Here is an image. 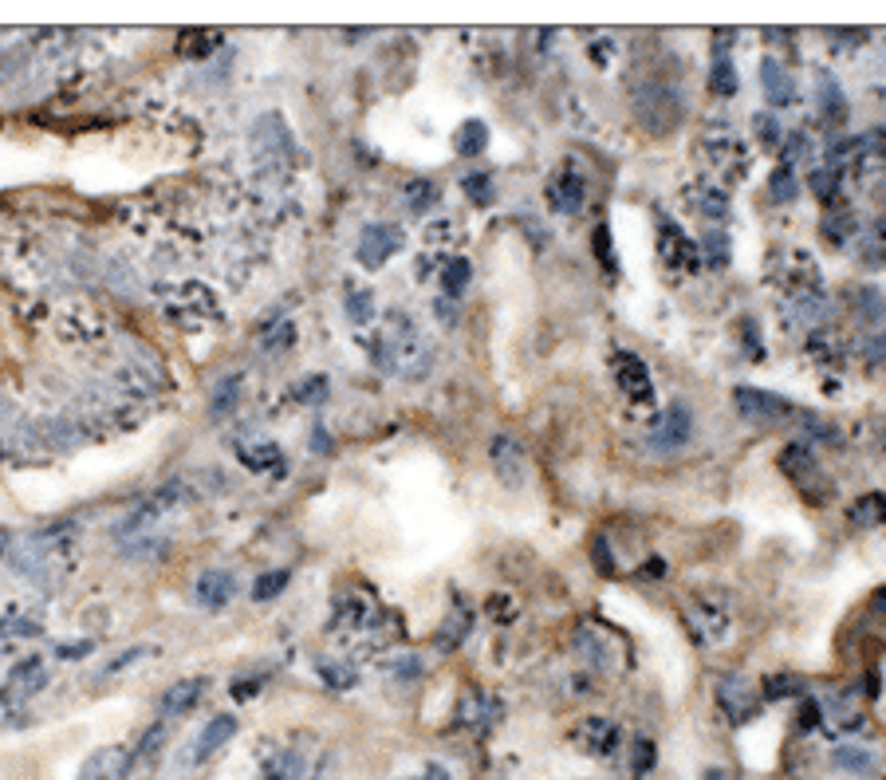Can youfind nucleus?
<instances>
[{
	"mask_svg": "<svg viewBox=\"0 0 886 780\" xmlns=\"http://www.w3.org/2000/svg\"><path fill=\"white\" fill-rule=\"evenodd\" d=\"M406 205H410L414 213L434 209V205H438V186H434V182H426V178H414V182L406 186Z\"/></svg>",
	"mask_w": 886,
	"mask_h": 780,
	"instance_id": "nucleus-25",
	"label": "nucleus"
},
{
	"mask_svg": "<svg viewBox=\"0 0 886 780\" xmlns=\"http://www.w3.org/2000/svg\"><path fill=\"white\" fill-rule=\"evenodd\" d=\"M654 769V745L650 741H634V773H650Z\"/></svg>",
	"mask_w": 886,
	"mask_h": 780,
	"instance_id": "nucleus-41",
	"label": "nucleus"
},
{
	"mask_svg": "<svg viewBox=\"0 0 886 780\" xmlns=\"http://www.w3.org/2000/svg\"><path fill=\"white\" fill-rule=\"evenodd\" d=\"M312 450H319V454H331V438L323 434V426H316V430H312Z\"/></svg>",
	"mask_w": 886,
	"mask_h": 780,
	"instance_id": "nucleus-47",
	"label": "nucleus"
},
{
	"mask_svg": "<svg viewBox=\"0 0 886 780\" xmlns=\"http://www.w3.org/2000/svg\"><path fill=\"white\" fill-rule=\"evenodd\" d=\"M705 780H725V773H709Z\"/></svg>",
	"mask_w": 886,
	"mask_h": 780,
	"instance_id": "nucleus-53",
	"label": "nucleus"
},
{
	"mask_svg": "<svg viewBox=\"0 0 886 780\" xmlns=\"http://www.w3.org/2000/svg\"><path fill=\"white\" fill-rule=\"evenodd\" d=\"M875 611H886V587L875 591Z\"/></svg>",
	"mask_w": 886,
	"mask_h": 780,
	"instance_id": "nucleus-52",
	"label": "nucleus"
},
{
	"mask_svg": "<svg viewBox=\"0 0 886 780\" xmlns=\"http://www.w3.org/2000/svg\"><path fill=\"white\" fill-rule=\"evenodd\" d=\"M796 418H800V426L808 430V438H812V442H827V446H839V442H843V434H839L831 422L816 418V414H796Z\"/></svg>",
	"mask_w": 886,
	"mask_h": 780,
	"instance_id": "nucleus-29",
	"label": "nucleus"
},
{
	"mask_svg": "<svg viewBox=\"0 0 886 780\" xmlns=\"http://www.w3.org/2000/svg\"><path fill=\"white\" fill-rule=\"evenodd\" d=\"M418 780H453V777L445 773L442 765H430V769H426V773H422V777H418Z\"/></svg>",
	"mask_w": 886,
	"mask_h": 780,
	"instance_id": "nucleus-51",
	"label": "nucleus"
},
{
	"mask_svg": "<svg viewBox=\"0 0 886 780\" xmlns=\"http://www.w3.org/2000/svg\"><path fill=\"white\" fill-rule=\"evenodd\" d=\"M690 434H694V414H690L686 402H674V406H666L662 418L654 422L650 446L662 450V454H674V450H682V446L690 442Z\"/></svg>",
	"mask_w": 886,
	"mask_h": 780,
	"instance_id": "nucleus-1",
	"label": "nucleus"
},
{
	"mask_svg": "<svg viewBox=\"0 0 886 780\" xmlns=\"http://www.w3.org/2000/svg\"><path fill=\"white\" fill-rule=\"evenodd\" d=\"M264 780H304V761H300V753L284 749V753L268 757V761H264Z\"/></svg>",
	"mask_w": 886,
	"mask_h": 780,
	"instance_id": "nucleus-20",
	"label": "nucleus"
},
{
	"mask_svg": "<svg viewBox=\"0 0 886 780\" xmlns=\"http://www.w3.org/2000/svg\"><path fill=\"white\" fill-rule=\"evenodd\" d=\"M288 584H292V572H284V568L264 572V576L253 584V599H256V603H268V599H276V595H280Z\"/></svg>",
	"mask_w": 886,
	"mask_h": 780,
	"instance_id": "nucleus-26",
	"label": "nucleus"
},
{
	"mask_svg": "<svg viewBox=\"0 0 886 780\" xmlns=\"http://www.w3.org/2000/svg\"><path fill=\"white\" fill-rule=\"evenodd\" d=\"M461 190H465V197H469L473 205H493V178L481 174V170L465 174V178H461Z\"/></svg>",
	"mask_w": 886,
	"mask_h": 780,
	"instance_id": "nucleus-27",
	"label": "nucleus"
},
{
	"mask_svg": "<svg viewBox=\"0 0 886 780\" xmlns=\"http://www.w3.org/2000/svg\"><path fill=\"white\" fill-rule=\"evenodd\" d=\"M182 497H186L182 481H166L158 493H150V497H146V501H142V505H138V509H134V513L119 524V536H123V532H134V528H142V524H150V520L162 517V513H170V509H174Z\"/></svg>",
	"mask_w": 886,
	"mask_h": 780,
	"instance_id": "nucleus-6",
	"label": "nucleus"
},
{
	"mask_svg": "<svg viewBox=\"0 0 886 780\" xmlns=\"http://www.w3.org/2000/svg\"><path fill=\"white\" fill-rule=\"evenodd\" d=\"M91 647H95V643H71V647H60V658H79V654H87Z\"/></svg>",
	"mask_w": 886,
	"mask_h": 780,
	"instance_id": "nucleus-49",
	"label": "nucleus"
},
{
	"mask_svg": "<svg viewBox=\"0 0 886 780\" xmlns=\"http://www.w3.org/2000/svg\"><path fill=\"white\" fill-rule=\"evenodd\" d=\"M256 690H260V682H249V678H245V682H237V686H233V698H237V702H249V698H253Z\"/></svg>",
	"mask_w": 886,
	"mask_h": 780,
	"instance_id": "nucleus-45",
	"label": "nucleus"
},
{
	"mask_svg": "<svg viewBox=\"0 0 886 780\" xmlns=\"http://www.w3.org/2000/svg\"><path fill=\"white\" fill-rule=\"evenodd\" d=\"M237 398H241V375H229L221 379L217 390H213V402H209V414L213 418H229L237 410Z\"/></svg>",
	"mask_w": 886,
	"mask_h": 780,
	"instance_id": "nucleus-22",
	"label": "nucleus"
},
{
	"mask_svg": "<svg viewBox=\"0 0 886 780\" xmlns=\"http://www.w3.org/2000/svg\"><path fill=\"white\" fill-rule=\"evenodd\" d=\"M552 205L564 213H579L583 209V178L575 170H564V178L552 186Z\"/></svg>",
	"mask_w": 886,
	"mask_h": 780,
	"instance_id": "nucleus-16",
	"label": "nucleus"
},
{
	"mask_svg": "<svg viewBox=\"0 0 886 780\" xmlns=\"http://www.w3.org/2000/svg\"><path fill=\"white\" fill-rule=\"evenodd\" d=\"M642 576H646V580H658V576H666V564H662V560H646Z\"/></svg>",
	"mask_w": 886,
	"mask_h": 780,
	"instance_id": "nucleus-48",
	"label": "nucleus"
},
{
	"mask_svg": "<svg viewBox=\"0 0 886 780\" xmlns=\"http://www.w3.org/2000/svg\"><path fill=\"white\" fill-rule=\"evenodd\" d=\"M469 276H473L469 260H465V257H453L442 268V292H445V296H461V292H465V284H469Z\"/></svg>",
	"mask_w": 886,
	"mask_h": 780,
	"instance_id": "nucleus-23",
	"label": "nucleus"
},
{
	"mask_svg": "<svg viewBox=\"0 0 886 780\" xmlns=\"http://www.w3.org/2000/svg\"><path fill=\"white\" fill-rule=\"evenodd\" d=\"M804 690V682L796 678V674H772L768 682H764V698H788V694H800Z\"/></svg>",
	"mask_w": 886,
	"mask_h": 780,
	"instance_id": "nucleus-31",
	"label": "nucleus"
},
{
	"mask_svg": "<svg viewBox=\"0 0 886 780\" xmlns=\"http://www.w3.org/2000/svg\"><path fill=\"white\" fill-rule=\"evenodd\" d=\"M717 694H721V706L729 710V717H733V721H745V717L757 710V694H753V686H749L745 678H737V674L721 678Z\"/></svg>",
	"mask_w": 886,
	"mask_h": 780,
	"instance_id": "nucleus-10",
	"label": "nucleus"
},
{
	"mask_svg": "<svg viewBox=\"0 0 886 780\" xmlns=\"http://www.w3.org/2000/svg\"><path fill=\"white\" fill-rule=\"evenodd\" d=\"M130 773H134V757L127 749L123 745H103L79 765L75 780H130Z\"/></svg>",
	"mask_w": 886,
	"mask_h": 780,
	"instance_id": "nucleus-3",
	"label": "nucleus"
},
{
	"mask_svg": "<svg viewBox=\"0 0 886 780\" xmlns=\"http://www.w3.org/2000/svg\"><path fill=\"white\" fill-rule=\"evenodd\" d=\"M820 721H823L820 702H816V698H808V702H804V714H800V729H816Z\"/></svg>",
	"mask_w": 886,
	"mask_h": 780,
	"instance_id": "nucleus-44",
	"label": "nucleus"
},
{
	"mask_svg": "<svg viewBox=\"0 0 886 780\" xmlns=\"http://www.w3.org/2000/svg\"><path fill=\"white\" fill-rule=\"evenodd\" d=\"M587 729H595L591 741H587L591 753H611V749H615V725H611V721H591Z\"/></svg>",
	"mask_w": 886,
	"mask_h": 780,
	"instance_id": "nucleus-32",
	"label": "nucleus"
},
{
	"mask_svg": "<svg viewBox=\"0 0 886 780\" xmlns=\"http://www.w3.org/2000/svg\"><path fill=\"white\" fill-rule=\"evenodd\" d=\"M757 127H760V138L764 142H776V123H772V115H757Z\"/></svg>",
	"mask_w": 886,
	"mask_h": 780,
	"instance_id": "nucleus-46",
	"label": "nucleus"
},
{
	"mask_svg": "<svg viewBox=\"0 0 886 780\" xmlns=\"http://www.w3.org/2000/svg\"><path fill=\"white\" fill-rule=\"evenodd\" d=\"M591 556H595V564H599V568H603V572H607V576H611V572H615V560H611V548H607V540H603V536H599V540H595V548H591Z\"/></svg>",
	"mask_w": 886,
	"mask_h": 780,
	"instance_id": "nucleus-43",
	"label": "nucleus"
},
{
	"mask_svg": "<svg viewBox=\"0 0 886 780\" xmlns=\"http://www.w3.org/2000/svg\"><path fill=\"white\" fill-rule=\"evenodd\" d=\"M493 469L501 473V481H508V485L524 481V450H520L516 438H505V434L493 438Z\"/></svg>",
	"mask_w": 886,
	"mask_h": 780,
	"instance_id": "nucleus-12",
	"label": "nucleus"
},
{
	"mask_svg": "<svg viewBox=\"0 0 886 780\" xmlns=\"http://www.w3.org/2000/svg\"><path fill=\"white\" fill-rule=\"evenodd\" d=\"M162 745H166V721H154V725L146 729V737L138 741V749L130 753V757H134V765H150V761H154V753H158Z\"/></svg>",
	"mask_w": 886,
	"mask_h": 780,
	"instance_id": "nucleus-24",
	"label": "nucleus"
},
{
	"mask_svg": "<svg viewBox=\"0 0 886 780\" xmlns=\"http://www.w3.org/2000/svg\"><path fill=\"white\" fill-rule=\"evenodd\" d=\"M205 690H209V682L201 678V674H193V678H182V682H174L162 698H158V714L162 717H186L193 714L197 706H201V698H205Z\"/></svg>",
	"mask_w": 886,
	"mask_h": 780,
	"instance_id": "nucleus-8",
	"label": "nucleus"
},
{
	"mask_svg": "<svg viewBox=\"0 0 886 780\" xmlns=\"http://www.w3.org/2000/svg\"><path fill=\"white\" fill-rule=\"evenodd\" d=\"M733 402H737V414L749 418V422H776V418H796V406L780 394H768L757 387H737L733 390Z\"/></svg>",
	"mask_w": 886,
	"mask_h": 780,
	"instance_id": "nucleus-2",
	"label": "nucleus"
},
{
	"mask_svg": "<svg viewBox=\"0 0 886 780\" xmlns=\"http://www.w3.org/2000/svg\"><path fill=\"white\" fill-rule=\"evenodd\" d=\"M343 312H347V320L351 324H371L375 320V296H371V288H347V296H343Z\"/></svg>",
	"mask_w": 886,
	"mask_h": 780,
	"instance_id": "nucleus-19",
	"label": "nucleus"
},
{
	"mask_svg": "<svg viewBox=\"0 0 886 780\" xmlns=\"http://www.w3.org/2000/svg\"><path fill=\"white\" fill-rule=\"evenodd\" d=\"M709 87H713V95H733V91H737V67H733V60H729V56L713 64Z\"/></svg>",
	"mask_w": 886,
	"mask_h": 780,
	"instance_id": "nucleus-30",
	"label": "nucleus"
},
{
	"mask_svg": "<svg viewBox=\"0 0 886 780\" xmlns=\"http://www.w3.org/2000/svg\"><path fill=\"white\" fill-rule=\"evenodd\" d=\"M847 520H851L855 528H875V524H883L886 520V493H867V497H859V501L847 509Z\"/></svg>",
	"mask_w": 886,
	"mask_h": 780,
	"instance_id": "nucleus-15",
	"label": "nucleus"
},
{
	"mask_svg": "<svg viewBox=\"0 0 886 780\" xmlns=\"http://www.w3.org/2000/svg\"><path fill=\"white\" fill-rule=\"evenodd\" d=\"M855 308H859L867 320H883V312H886L883 296H879L875 288H859V292H855Z\"/></svg>",
	"mask_w": 886,
	"mask_h": 780,
	"instance_id": "nucleus-33",
	"label": "nucleus"
},
{
	"mask_svg": "<svg viewBox=\"0 0 886 780\" xmlns=\"http://www.w3.org/2000/svg\"><path fill=\"white\" fill-rule=\"evenodd\" d=\"M146 654H154V647H130L123 650V654H115V658L103 666V678H107V674H123L130 662H138V658H146Z\"/></svg>",
	"mask_w": 886,
	"mask_h": 780,
	"instance_id": "nucleus-36",
	"label": "nucleus"
},
{
	"mask_svg": "<svg viewBox=\"0 0 886 780\" xmlns=\"http://www.w3.org/2000/svg\"><path fill=\"white\" fill-rule=\"evenodd\" d=\"M0 631H8L12 639H32V635H40V623H32L28 615H12L0 623Z\"/></svg>",
	"mask_w": 886,
	"mask_h": 780,
	"instance_id": "nucleus-38",
	"label": "nucleus"
},
{
	"mask_svg": "<svg viewBox=\"0 0 886 780\" xmlns=\"http://www.w3.org/2000/svg\"><path fill=\"white\" fill-rule=\"evenodd\" d=\"M12 544H16L12 528H4V524H0V556H8V548H12Z\"/></svg>",
	"mask_w": 886,
	"mask_h": 780,
	"instance_id": "nucleus-50",
	"label": "nucleus"
},
{
	"mask_svg": "<svg viewBox=\"0 0 886 780\" xmlns=\"http://www.w3.org/2000/svg\"><path fill=\"white\" fill-rule=\"evenodd\" d=\"M193 595H197V603H201L205 611H221V607H229L233 595H237V576L225 572V568H209V572L197 576Z\"/></svg>",
	"mask_w": 886,
	"mask_h": 780,
	"instance_id": "nucleus-7",
	"label": "nucleus"
},
{
	"mask_svg": "<svg viewBox=\"0 0 886 780\" xmlns=\"http://www.w3.org/2000/svg\"><path fill=\"white\" fill-rule=\"evenodd\" d=\"M835 765H839L843 773H871V769H875V765H871V753H867V749H855V745L835 749Z\"/></svg>",
	"mask_w": 886,
	"mask_h": 780,
	"instance_id": "nucleus-28",
	"label": "nucleus"
},
{
	"mask_svg": "<svg viewBox=\"0 0 886 780\" xmlns=\"http://www.w3.org/2000/svg\"><path fill=\"white\" fill-rule=\"evenodd\" d=\"M48 686V666L44 658H24L8 670V690H16L20 698H36Z\"/></svg>",
	"mask_w": 886,
	"mask_h": 780,
	"instance_id": "nucleus-11",
	"label": "nucleus"
},
{
	"mask_svg": "<svg viewBox=\"0 0 886 780\" xmlns=\"http://www.w3.org/2000/svg\"><path fill=\"white\" fill-rule=\"evenodd\" d=\"M816 87H820V111L831 119V123H843L847 119V103H843V87L823 71L820 79H816Z\"/></svg>",
	"mask_w": 886,
	"mask_h": 780,
	"instance_id": "nucleus-18",
	"label": "nucleus"
},
{
	"mask_svg": "<svg viewBox=\"0 0 886 780\" xmlns=\"http://www.w3.org/2000/svg\"><path fill=\"white\" fill-rule=\"evenodd\" d=\"M241 465L253 469V473H260V469H276V473H284V461H280V446H276V442H256L253 450L241 446Z\"/></svg>",
	"mask_w": 886,
	"mask_h": 780,
	"instance_id": "nucleus-17",
	"label": "nucleus"
},
{
	"mask_svg": "<svg viewBox=\"0 0 886 780\" xmlns=\"http://www.w3.org/2000/svg\"><path fill=\"white\" fill-rule=\"evenodd\" d=\"M808 186L816 190V197H835V190H839V178H835L831 170H816V174L808 178Z\"/></svg>",
	"mask_w": 886,
	"mask_h": 780,
	"instance_id": "nucleus-39",
	"label": "nucleus"
},
{
	"mask_svg": "<svg viewBox=\"0 0 886 780\" xmlns=\"http://www.w3.org/2000/svg\"><path fill=\"white\" fill-rule=\"evenodd\" d=\"M780 469H784L796 485H808L812 477H823L820 465H816V454H812V446H804V442H792V446L780 454Z\"/></svg>",
	"mask_w": 886,
	"mask_h": 780,
	"instance_id": "nucleus-13",
	"label": "nucleus"
},
{
	"mask_svg": "<svg viewBox=\"0 0 886 780\" xmlns=\"http://www.w3.org/2000/svg\"><path fill=\"white\" fill-rule=\"evenodd\" d=\"M292 339H296V327H292V320H280V324L264 335V347H268V351H280V347H292Z\"/></svg>",
	"mask_w": 886,
	"mask_h": 780,
	"instance_id": "nucleus-37",
	"label": "nucleus"
},
{
	"mask_svg": "<svg viewBox=\"0 0 886 780\" xmlns=\"http://www.w3.org/2000/svg\"><path fill=\"white\" fill-rule=\"evenodd\" d=\"M237 737V717L233 714H217L205 721V729L197 733L193 749H186V765H205L221 745H229Z\"/></svg>",
	"mask_w": 886,
	"mask_h": 780,
	"instance_id": "nucleus-4",
	"label": "nucleus"
},
{
	"mask_svg": "<svg viewBox=\"0 0 886 780\" xmlns=\"http://www.w3.org/2000/svg\"><path fill=\"white\" fill-rule=\"evenodd\" d=\"M296 398H300V402H308V406L323 402V398H327V379H323V375H308V379H300Z\"/></svg>",
	"mask_w": 886,
	"mask_h": 780,
	"instance_id": "nucleus-34",
	"label": "nucleus"
},
{
	"mask_svg": "<svg viewBox=\"0 0 886 780\" xmlns=\"http://www.w3.org/2000/svg\"><path fill=\"white\" fill-rule=\"evenodd\" d=\"M398 249H402V233L394 225H367L363 237H359V264L363 268H382Z\"/></svg>",
	"mask_w": 886,
	"mask_h": 780,
	"instance_id": "nucleus-5",
	"label": "nucleus"
},
{
	"mask_svg": "<svg viewBox=\"0 0 886 780\" xmlns=\"http://www.w3.org/2000/svg\"><path fill=\"white\" fill-rule=\"evenodd\" d=\"M595 253H599V257H603V264L615 272V249H611V229H607V225H599V229H595Z\"/></svg>",
	"mask_w": 886,
	"mask_h": 780,
	"instance_id": "nucleus-40",
	"label": "nucleus"
},
{
	"mask_svg": "<svg viewBox=\"0 0 886 780\" xmlns=\"http://www.w3.org/2000/svg\"><path fill=\"white\" fill-rule=\"evenodd\" d=\"M788 197H796V178H792V162H788V166H780V170L772 174V201H788Z\"/></svg>",
	"mask_w": 886,
	"mask_h": 780,
	"instance_id": "nucleus-35",
	"label": "nucleus"
},
{
	"mask_svg": "<svg viewBox=\"0 0 886 780\" xmlns=\"http://www.w3.org/2000/svg\"><path fill=\"white\" fill-rule=\"evenodd\" d=\"M619 383L631 394V402H650V394H654L642 359H634V355H623V363H619Z\"/></svg>",
	"mask_w": 886,
	"mask_h": 780,
	"instance_id": "nucleus-14",
	"label": "nucleus"
},
{
	"mask_svg": "<svg viewBox=\"0 0 886 780\" xmlns=\"http://www.w3.org/2000/svg\"><path fill=\"white\" fill-rule=\"evenodd\" d=\"M705 253H709L713 264H725V260H729V241H725L721 233H709V237H705Z\"/></svg>",
	"mask_w": 886,
	"mask_h": 780,
	"instance_id": "nucleus-42",
	"label": "nucleus"
},
{
	"mask_svg": "<svg viewBox=\"0 0 886 780\" xmlns=\"http://www.w3.org/2000/svg\"><path fill=\"white\" fill-rule=\"evenodd\" d=\"M760 83H764V99L772 107H792L796 103V83L788 75V67H780L776 60H764L760 64Z\"/></svg>",
	"mask_w": 886,
	"mask_h": 780,
	"instance_id": "nucleus-9",
	"label": "nucleus"
},
{
	"mask_svg": "<svg viewBox=\"0 0 886 780\" xmlns=\"http://www.w3.org/2000/svg\"><path fill=\"white\" fill-rule=\"evenodd\" d=\"M453 146H457V154H461V158H473V154H481V150L489 146V127H485L481 119H469L465 127L457 130Z\"/></svg>",
	"mask_w": 886,
	"mask_h": 780,
	"instance_id": "nucleus-21",
	"label": "nucleus"
}]
</instances>
